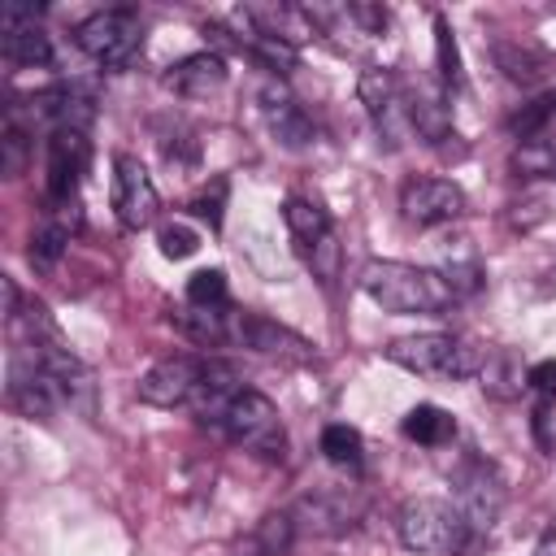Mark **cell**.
I'll return each mask as SVG.
<instances>
[{
  "mask_svg": "<svg viewBox=\"0 0 556 556\" xmlns=\"http://www.w3.org/2000/svg\"><path fill=\"white\" fill-rule=\"evenodd\" d=\"M30 161V130L17 113L4 109V126H0V174L4 178H22Z\"/></svg>",
  "mask_w": 556,
  "mask_h": 556,
  "instance_id": "484cf974",
  "label": "cell"
},
{
  "mask_svg": "<svg viewBox=\"0 0 556 556\" xmlns=\"http://www.w3.org/2000/svg\"><path fill=\"white\" fill-rule=\"evenodd\" d=\"M156 248H161L165 261H187V256L200 248V235H195V226H187V222H165V226L156 230Z\"/></svg>",
  "mask_w": 556,
  "mask_h": 556,
  "instance_id": "d6a6232c",
  "label": "cell"
},
{
  "mask_svg": "<svg viewBox=\"0 0 556 556\" xmlns=\"http://www.w3.org/2000/svg\"><path fill=\"white\" fill-rule=\"evenodd\" d=\"M491 56H495V65L504 70V78H513V83H521V87H534V83L543 78V70H547L543 52H534L530 43H513V39H500V43L491 48Z\"/></svg>",
  "mask_w": 556,
  "mask_h": 556,
  "instance_id": "cb8c5ba5",
  "label": "cell"
},
{
  "mask_svg": "<svg viewBox=\"0 0 556 556\" xmlns=\"http://www.w3.org/2000/svg\"><path fill=\"white\" fill-rule=\"evenodd\" d=\"M70 235H74L70 226H61L56 217H43L39 230L30 235V265H35V269H52V265L65 256Z\"/></svg>",
  "mask_w": 556,
  "mask_h": 556,
  "instance_id": "f546056e",
  "label": "cell"
},
{
  "mask_svg": "<svg viewBox=\"0 0 556 556\" xmlns=\"http://www.w3.org/2000/svg\"><path fill=\"white\" fill-rule=\"evenodd\" d=\"M295 530H313V534H343L356 526V504L348 495H304L295 508Z\"/></svg>",
  "mask_w": 556,
  "mask_h": 556,
  "instance_id": "d6986e66",
  "label": "cell"
},
{
  "mask_svg": "<svg viewBox=\"0 0 556 556\" xmlns=\"http://www.w3.org/2000/svg\"><path fill=\"white\" fill-rule=\"evenodd\" d=\"M74 43L104 70H126L135 65V56L143 52V22L135 9H100L91 17L78 22Z\"/></svg>",
  "mask_w": 556,
  "mask_h": 556,
  "instance_id": "5b68a950",
  "label": "cell"
},
{
  "mask_svg": "<svg viewBox=\"0 0 556 556\" xmlns=\"http://www.w3.org/2000/svg\"><path fill=\"white\" fill-rule=\"evenodd\" d=\"M504 500H508V486H504V473L491 460L473 456V460H465L456 469V504H460V513H465L473 534H486L495 526Z\"/></svg>",
  "mask_w": 556,
  "mask_h": 556,
  "instance_id": "7c38bea8",
  "label": "cell"
},
{
  "mask_svg": "<svg viewBox=\"0 0 556 556\" xmlns=\"http://www.w3.org/2000/svg\"><path fill=\"white\" fill-rule=\"evenodd\" d=\"M356 96H361V104H365V113H369L374 135H378L382 148L395 152V148H404V143L413 139L408 87H404L391 70H378V65L361 70V78H356Z\"/></svg>",
  "mask_w": 556,
  "mask_h": 556,
  "instance_id": "8992f818",
  "label": "cell"
},
{
  "mask_svg": "<svg viewBox=\"0 0 556 556\" xmlns=\"http://www.w3.org/2000/svg\"><path fill=\"white\" fill-rule=\"evenodd\" d=\"M395 534L417 556H460L473 543V530L460 504L443 495H413L395 513Z\"/></svg>",
  "mask_w": 556,
  "mask_h": 556,
  "instance_id": "7a4b0ae2",
  "label": "cell"
},
{
  "mask_svg": "<svg viewBox=\"0 0 556 556\" xmlns=\"http://www.w3.org/2000/svg\"><path fill=\"white\" fill-rule=\"evenodd\" d=\"M230 343L235 348H248L256 356H269L278 365H313L317 361V343L304 339L300 330L265 317V313H248V308H235V321H230Z\"/></svg>",
  "mask_w": 556,
  "mask_h": 556,
  "instance_id": "ba28073f",
  "label": "cell"
},
{
  "mask_svg": "<svg viewBox=\"0 0 556 556\" xmlns=\"http://www.w3.org/2000/svg\"><path fill=\"white\" fill-rule=\"evenodd\" d=\"M4 395L17 413L26 417H39V421H52L61 408H70V395L65 387L22 348L9 352V382H4Z\"/></svg>",
  "mask_w": 556,
  "mask_h": 556,
  "instance_id": "9c48e42d",
  "label": "cell"
},
{
  "mask_svg": "<svg viewBox=\"0 0 556 556\" xmlns=\"http://www.w3.org/2000/svg\"><path fill=\"white\" fill-rule=\"evenodd\" d=\"M26 117L48 130H87L96 122V100L78 87H48L26 100Z\"/></svg>",
  "mask_w": 556,
  "mask_h": 556,
  "instance_id": "9a60e30c",
  "label": "cell"
},
{
  "mask_svg": "<svg viewBox=\"0 0 556 556\" xmlns=\"http://www.w3.org/2000/svg\"><path fill=\"white\" fill-rule=\"evenodd\" d=\"M213 430H222L235 447H243V452H252L261 460H282L287 456L282 417H278L274 400L261 395V391H252V387H239L230 395V404L222 408V417H217Z\"/></svg>",
  "mask_w": 556,
  "mask_h": 556,
  "instance_id": "277c9868",
  "label": "cell"
},
{
  "mask_svg": "<svg viewBox=\"0 0 556 556\" xmlns=\"http://www.w3.org/2000/svg\"><path fill=\"white\" fill-rule=\"evenodd\" d=\"M534 556H556V521L543 530V539H539V547H534Z\"/></svg>",
  "mask_w": 556,
  "mask_h": 556,
  "instance_id": "d590c367",
  "label": "cell"
},
{
  "mask_svg": "<svg viewBox=\"0 0 556 556\" xmlns=\"http://www.w3.org/2000/svg\"><path fill=\"white\" fill-rule=\"evenodd\" d=\"M400 213L408 226H443L465 213V191L452 178H408L400 187Z\"/></svg>",
  "mask_w": 556,
  "mask_h": 556,
  "instance_id": "5bb4252c",
  "label": "cell"
},
{
  "mask_svg": "<svg viewBox=\"0 0 556 556\" xmlns=\"http://www.w3.org/2000/svg\"><path fill=\"white\" fill-rule=\"evenodd\" d=\"M0 52H4L9 65H26V70L52 65V39L39 26L35 4H26V0L0 4Z\"/></svg>",
  "mask_w": 556,
  "mask_h": 556,
  "instance_id": "4fadbf2b",
  "label": "cell"
},
{
  "mask_svg": "<svg viewBox=\"0 0 556 556\" xmlns=\"http://www.w3.org/2000/svg\"><path fill=\"white\" fill-rule=\"evenodd\" d=\"M282 222H287V230H291L300 252H313V248H321L334 235L330 213L317 200H304V195H287L282 200Z\"/></svg>",
  "mask_w": 556,
  "mask_h": 556,
  "instance_id": "44dd1931",
  "label": "cell"
},
{
  "mask_svg": "<svg viewBox=\"0 0 556 556\" xmlns=\"http://www.w3.org/2000/svg\"><path fill=\"white\" fill-rule=\"evenodd\" d=\"M530 391L556 395V361H534L530 365Z\"/></svg>",
  "mask_w": 556,
  "mask_h": 556,
  "instance_id": "e575fe53",
  "label": "cell"
},
{
  "mask_svg": "<svg viewBox=\"0 0 556 556\" xmlns=\"http://www.w3.org/2000/svg\"><path fill=\"white\" fill-rule=\"evenodd\" d=\"M226 195H230V182L226 174H217L195 200H191V217H200L208 230H222V217H226Z\"/></svg>",
  "mask_w": 556,
  "mask_h": 556,
  "instance_id": "1f68e13d",
  "label": "cell"
},
{
  "mask_svg": "<svg viewBox=\"0 0 556 556\" xmlns=\"http://www.w3.org/2000/svg\"><path fill=\"white\" fill-rule=\"evenodd\" d=\"M87 165H91V139H87V130H52L48 135V174H43L48 208L78 204V187H83Z\"/></svg>",
  "mask_w": 556,
  "mask_h": 556,
  "instance_id": "8fae6325",
  "label": "cell"
},
{
  "mask_svg": "<svg viewBox=\"0 0 556 556\" xmlns=\"http://www.w3.org/2000/svg\"><path fill=\"white\" fill-rule=\"evenodd\" d=\"M261 113H265V126L274 130V139L282 148H308L313 143V117L282 87L261 91Z\"/></svg>",
  "mask_w": 556,
  "mask_h": 556,
  "instance_id": "e0dca14e",
  "label": "cell"
},
{
  "mask_svg": "<svg viewBox=\"0 0 556 556\" xmlns=\"http://www.w3.org/2000/svg\"><path fill=\"white\" fill-rule=\"evenodd\" d=\"M530 426H534L539 447H543V452H556V395H539Z\"/></svg>",
  "mask_w": 556,
  "mask_h": 556,
  "instance_id": "836d02e7",
  "label": "cell"
},
{
  "mask_svg": "<svg viewBox=\"0 0 556 556\" xmlns=\"http://www.w3.org/2000/svg\"><path fill=\"white\" fill-rule=\"evenodd\" d=\"M109 204H113V217L126 230H148L156 222L161 195H156V182H152V174L143 169L139 156H130V152H117L113 156V191H109Z\"/></svg>",
  "mask_w": 556,
  "mask_h": 556,
  "instance_id": "30bf717a",
  "label": "cell"
},
{
  "mask_svg": "<svg viewBox=\"0 0 556 556\" xmlns=\"http://www.w3.org/2000/svg\"><path fill=\"white\" fill-rule=\"evenodd\" d=\"M478 382L491 400H517L530 387V365L513 352V348H486V361L478 369Z\"/></svg>",
  "mask_w": 556,
  "mask_h": 556,
  "instance_id": "ac0fdd59",
  "label": "cell"
},
{
  "mask_svg": "<svg viewBox=\"0 0 556 556\" xmlns=\"http://www.w3.org/2000/svg\"><path fill=\"white\" fill-rule=\"evenodd\" d=\"M513 169L521 178H556V126L534 139H521L513 148Z\"/></svg>",
  "mask_w": 556,
  "mask_h": 556,
  "instance_id": "d4e9b609",
  "label": "cell"
},
{
  "mask_svg": "<svg viewBox=\"0 0 556 556\" xmlns=\"http://www.w3.org/2000/svg\"><path fill=\"white\" fill-rule=\"evenodd\" d=\"M208 369H213V356L174 352V356H161L152 369H143L135 391L152 408H191V400L208 382Z\"/></svg>",
  "mask_w": 556,
  "mask_h": 556,
  "instance_id": "52a82bcc",
  "label": "cell"
},
{
  "mask_svg": "<svg viewBox=\"0 0 556 556\" xmlns=\"http://www.w3.org/2000/svg\"><path fill=\"white\" fill-rule=\"evenodd\" d=\"M295 517L287 513H265L239 543V556H287V547L295 543Z\"/></svg>",
  "mask_w": 556,
  "mask_h": 556,
  "instance_id": "603a6c76",
  "label": "cell"
},
{
  "mask_svg": "<svg viewBox=\"0 0 556 556\" xmlns=\"http://www.w3.org/2000/svg\"><path fill=\"white\" fill-rule=\"evenodd\" d=\"M243 9H248V17H252L269 39L287 43V48H300V43L317 39V26H313L308 9H295V4H243Z\"/></svg>",
  "mask_w": 556,
  "mask_h": 556,
  "instance_id": "ffe728a7",
  "label": "cell"
},
{
  "mask_svg": "<svg viewBox=\"0 0 556 556\" xmlns=\"http://www.w3.org/2000/svg\"><path fill=\"white\" fill-rule=\"evenodd\" d=\"M361 291L395 317H439L456 304V291L439 269H421L408 261H369L361 269Z\"/></svg>",
  "mask_w": 556,
  "mask_h": 556,
  "instance_id": "6da1fadb",
  "label": "cell"
},
{
  "mask_svg": "<svg viewBox=\"0 0 556 556\" xmlns=\"http://www.w3.org/2000/svg\"><path fill=\"white\" fill-rule=\"evenodd\" d=\"M161 83L182 100H208L213 91L226 87V61L217 52H191L178 65H169Z\"/></svg>",
  "mask_w": 556,
  "mask_h": 556,
  "instance_id": "2e32d148",
  "label": "cell"
},
{
  "mask_svg": "<svg viewBox=\"0 0 556 556\" xmlns=\"http://www.w3.org/2000/svg\"><path fill=\"white\" fill-rule=\"evenodd\" d=\"M187 304L191 308H226L230 304V282H226V269H195L187 278Z\"/></svg>",
  "mask_w": 556,
  "mask_h": 556,
  "instance_id": "4dcf8cb0",
  "label": "cell"
},
{
  "mask_svg": "<svg viewBox=\"0 0 556 556\" xmlns=\"http://www.w3.org/2000/svg\"><path fill=\"white\" fill-rule=\"evenodd\" d=\"M434 70H439V87H443V91H456V87L465 83L460 48H456V30L447 26L443 13H434Z\"/></svg>",
  "mask_w": 556,
  "mask_h": 556,
  "instance_id": "4316f807",
  "label": "cell"
},
{
  "mask_svg": "<svg viewBox=\"0 0 556 556\" xmlns=\"http://www.w3.org/2000/svg\"><path fill=\"white\" fill-rule=\"evenodd\" d=\"M382 356L417 378H478L482 361H486V348L460 339V334H447V330H426V334H404V339H391L382 348Z\"/></svg>",
  "mask_w": 556,
  "mask_h": 556,
  "instance_id": "3957f363",
  "label": "cell"
},
{
  "mask_svg": "<svg viewBox=\"0 0 556 556\" xmlns=\"http://www.w3.org/2000/svg\"><path fill=\"white\" fill-rule=\"evenodd\" d=\"M321 456L339 469H361V456H365V443H361V430L348 426V421H330L321 430Z\"/></svg>",
  "mask_w": 556,
  "mask_h": 556,
  "instance_id": "83f0119b",
  "label": "cell"
},
{
  "mask_svg": "<svg viewBox=\"0 0 556 556\" xmlns=\"http://www.w3.org/2000/svg\"><path fill=\"white\" fill-rule=\"evenodd\" d=\"M508 135L521 143V139H534V135H543V130H552L556 126V91H543V96H534L530 104H521L508 122Z\"/></svg>",
  "mask_w": 556,
  "mask_h": 556,
  "instance_id": "f1b7e54d",
  "label": "cell"
},
{
  "mask_svg": "<svg viewBox=\"0 0 556 556\" xmlns=\"http://www.w3.org/2000/svg\"><path fill=\"white\" fill-rule=\"evenodd\" d=\"M400 430H404V439L417 443V447H443V443L456 439V417H452L447 408H439V404H413V408L404 413Z\"/></svg>",
  "mask_w": 556,
  "mask_h": 556,
  "instance_id": "7402d4cb",
  "label": "cell"
}]
</instances>
